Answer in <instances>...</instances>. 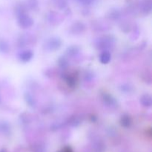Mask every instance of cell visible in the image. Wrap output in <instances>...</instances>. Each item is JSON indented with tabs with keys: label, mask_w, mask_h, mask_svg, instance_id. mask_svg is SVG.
Returning a JSON list of instances; mask_svg holds the SVG:
<instances>
[{
	"label": "cell",
	"mask_w": 152,
	"mask_h": 152,
	"mask_svg": "<svg viewBox=\"0 0 152 152\" xmlns=\"http://www.w3.org/2000/svg\"><path fill=\"white\" fill-rule=\"evenodd\" d=\"M110 59H111V55H110V53H108V52H103V53L100 55V61L102 63H108L110 61Z\"/></svg>",
	"instance_id": "1"
},
{
	"label": "cell",
	"mask_w": 152,
	"mask_h": 152,
	"mask_svg": "<svg viewBox=\"0 0 152 152\" xmlns=\"http://www.w3.org/2000/svg\"><path fill=\"white\" fill-rule=\"evenodd\" d=\"M31 57H32V53L31 51H25L22 53H21L20 58L24 62H27L29 59H31Z\"/></svg>",
	"instance_id": "2"
}]
</instances>
